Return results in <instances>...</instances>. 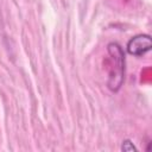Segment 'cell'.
<instances>
[{"label":"cell","instance_id":"obj_2","mask_svg":"<svg viewBox=\"0 0 152 152\" xmlns=\"http://www.w3.org/2000/svg\"><path fill=\"white\" fill-rule=\"evenodd\" d=\"M152 48V40L148 34H137L132 37L127 43L128 53L140 57L148 52Z\"/></svg>","mask_w":152,"mask_h":152},{"label":"cell","instance_id":"obj_3","mask_svg":"<svg viewBox=\"0 0 152 152\" xmlns=\"http://www.w3.org/2000/svg\"><path fill=\"white\" fill-rule=\"evenodd\" d=\"M121 150L126 151V152H131V151H137V147L134 146V144L129 139H126L121 144Z\"/></svg>","mask_w":152,"mask_h":152},{"label":"cell","instance_id":"obj_1","mask_svg":"<svg viewBox=\"0 0 152 152\" xmlns=\"http://www.w3.org/2000/svg\"><path fill=\"white\" fill-rule=\"evenodd\" d=\"M107 51L109 55V72H108V81L107 86L112 91H118L124 82L125 75V53L122 48L112 42L107 45Z\"/></svg>","mask_w":152,"mask_h":152}]
</instances>
